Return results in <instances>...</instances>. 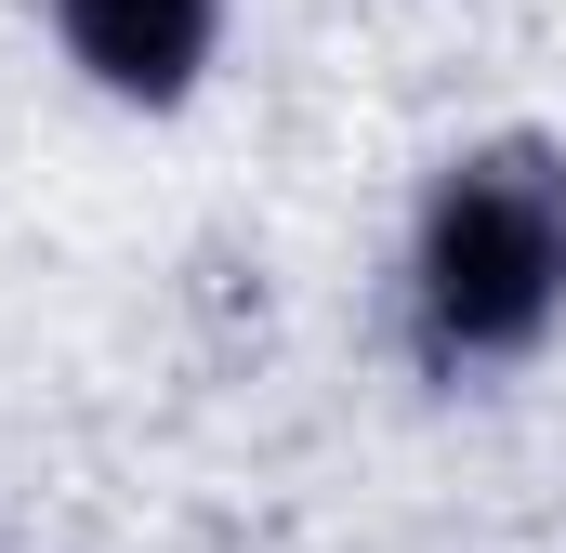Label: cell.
<instances>
[{"mask_svg":"<svg viewBox=\"0 0 566 553\" xmlns=\"http://www.w3.org/2000/svg\"><path fill=\"white\" fill-rule=\"evenodd\" d=\"M409 316H422L434 369L474 356H527L566 316V171L541 145H488L422 198V251H409Z\"/></svg>","mask_w":566,"mask_h":553,"instance_id":"1","label":"cell"},{"mask_svg":"<svg viewBox=\"0 0 566 553\" xmlns=\"http://www.w3.org/2000/svg\"><path fill=\"white\" fill-rule=\"evenodd\" d=\"M53 27H66V53H80L106 93L171 106V93L211 66V40H224V0H53Z\"/></svg>","mask_w":566,"mask_h":553,"instance_id":"2","label":"cell"}]
</instances>
